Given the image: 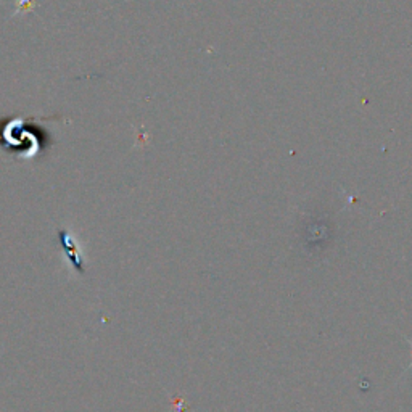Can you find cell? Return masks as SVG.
Segmentation results:
<instances>
[{
	"instance_id": "cell-3",
	"label": "cell",
	"mask_w": 412,
	"mask_h": 412,
	"mask_svg": "<svg viewBox=\"0 0 412 412\" xmlns=\"http://www.w3.org/2000/svg\"><path fill=\"white\" fill-rule=\"evenodd\" d=\"M411 366H412V364H411Z\"/></svg>"
},
{
	"instance_id": "cell-2",
	"label": "cell",
	"mask_w": 412,
	"mask_h": 412,
	"mask_svg": "<svg viewBox=\"0 0 412 412\" xmlns=\"http://www.w3.org/2000/svg\"><path fill=\"white\" fill-rule=\"evenodd\" d=\"M58 238H60V243H62V247L64 248V250H67L64 253L68 254L69 261H71V264L74 266V268L78 269L81 274H83L84 273V268H83V264H81L79 258H78V247H76L73 237L69 235V232L62 231L58 234Z\"/></svg>"
},
{
	"instance_id": "cell-1",
	"label": "cell",
	"mask_w": 412,
	"mask_h": 412,
	"mask_svg": "<svg viewBox=\"0 0 412 412\" xmlns=\"http://www.w3.org/2000/svg\"><path fill=\"white\" fill-rule=\"evenodd\" d=\"M0 144L4 145L5 150H18V156L21 158H32L41 151V139L37 134L25 124L21 119L10 121L0 128Z\"/></svg>"
}]
</instances>
